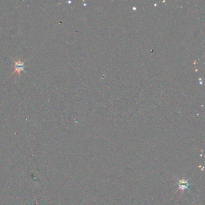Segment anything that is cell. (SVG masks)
<instances>
[{"label":"cell","instance_id":"cell-1","mask_svg":"<svg viewBox=\"0 0 205 205\" xmlns=\"http://www.w3.org/2000/svg\"><path fill=\"white\" fill-rule=\"evenodd\" d=\"M14 62V68H15V70L13 71V72L11 74L12 75L13 74H14L15 73H17L18 74L19 76L21 75V72L22 71L25 72V62H22L21 59L19 58L18 61H15V60H13Z\"/></svg>","mask_w":205,"mask_h":205},{"label":"cell","instance_id":"cell-2","mask_svg":"<svg viewBox=\"0 0 205 205\" xmlns=\"http://www.w3.org/2000/svg\"><path fill=\"white\" fill-rule=\"evenodd\" d=\"M188 183L187 182H183V181H182V182H180V184H179V187H180V188H182V189H185V188H187V187H188Z\"/></svg>","mask_w":205,"mask_h":205}]
</instances>
